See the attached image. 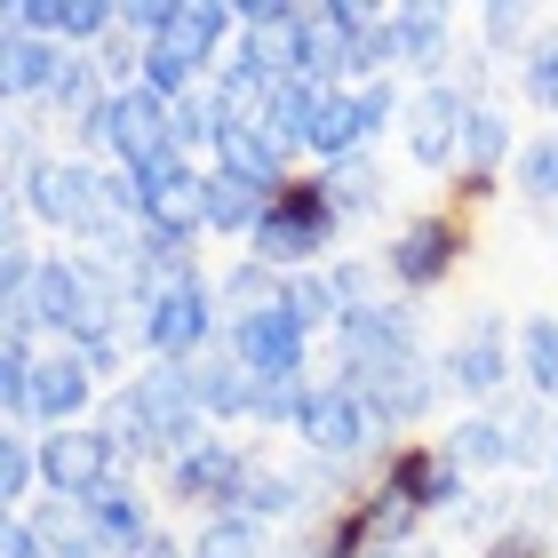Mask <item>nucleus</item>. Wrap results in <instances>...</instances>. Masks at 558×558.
Listing matches in <instances>:
<instances>
[{
  "label": "nucleus",
  "mask_w": 558,
  "mask_h": 558,
  "mask_svg": "<svg viewBox=\"0 0 558 558\" xmlns=\"http://www.w3.org/2000/svg\"><path fill=\"white\" fill-rule=\"evenodd\" d=\"M33 319L48 343H96V336H129V279L112 264H96L88 247H57L33 271Z\"/></svg>",
  "instance_id": "f257e3e1"
},
{
  "label": "nucleus",
  "mask_w": 558,
  "mask_h": 558,
  "mask_svg": "<svg viewBox=\"0 0 558 558\" xmlns=\"http://www.w3.org/2000/svg\"><path fill=\"white\" fill-rule=\"evenodd\" d=\"M336 247H343V216H336V199H327V175L319 168H295L288 184L264 199L256 232H247V256L271 264L279 279L336 264Z\"/></svg>",
  "instance_id": "f03ea898"
},
{
  "label": "nucleus",
  "mask_w": 558,
  "mask_h": 558,
  "mask_svg": "<svg viewBox=\"0 0 558 558\" xmlns=\"http://www.w3.org/2000/svg\"><path fill=\"white\" fill-rule=\"evenodd\" d=\"M391 447H399V430L384 423V408L360 384H343V375H319L312 399H303V423H295V454L360 478V471H384Z\"/></svg>",
  "instance_id": "7ed1b4c3"
},
{
  "label": "nucleus",
  "mask_w": 558,
  "mask_h": 558,
  "mask_svg": "<svg viewBox=\"0 0 558 558\" xmlns=\"http://www.w3.org/2000/svg\"><path fill=\"white\" fill-rule=\"evenodd\" d=\"M463 256H471V216H463V208H423V216H408L384 247H375L384 279H391V288L408 295V303L439 295Z\"/></svg>",
  "instance_id": "20e7f679"
},
{
  "label": "nucleus",
  "mask_w": 558,
  "mask_h": 558,
  "mask_svg": "<svg viewBox=\"0 0 558 558\" xmlns=\"http://www.w3.org/2000/svg\"><path fill=\"white\" fill-rule=\"evenodd\" d=\"M208 343H223V303H216V279L199 271V279H184L175 295H160V303H144V312H129V351H136V367L144 360H199Z\"/></svg>",
  "instance_id": "39448f33"
},
{
  "label": "nucleus",
  "mask_w": 558,
  "mask_h": 558,
  "mask_svg": "<svg viewBox=\"0 0 558 558\" xmlns=\"http://www.w3.org/2000/svg\"><path fill=\"white\" fill-rule=\"evenodd\" d=\"M439 375H447V391H454V399H471V415H478V408H495V399H511V391H519L511 319H502L495 303H478V312L439 343Z\"/></svg>",
  "instance_id": "423d86ee"
},
{
  "label": "nucleus",
  "mask_w": 558,
  "mask_h": 558,
  "mask_svg": "<svg viewBox=\"0 0 558 558\" xmlns=\"http://www.w3.org/2000/svg\"><path fill=\"white\" fill-rule=\"evenodd\" d=\"M247 463H256V439L208 430L199 447H184V454L160 463V495L175 502V511H192V519H223L232 495H240V478H247Z\"/></svg>",
  "instance_id": "0eeeda50"
},
{
  "label": "nucleus",
  "mask_w": 558,
  "mask_h": 558,
  "mask_svg": "<svg viewBox=\"0 0 558 558\" xmlns=\"http://www.w3.org/2000/svg\"><path fill=\"white\" fill-rule=\"evenodd\" d=\"M471 105L478 96L454 81H423L408 88V112H399V151L423 168V175H454V160H463V129H471Z\"/></svg>",
  "instance_id": "6e6552de"
},
{
  "label": "nucleus",
  "mask_w": 558,
  "mask_h": 558,
  "mask_svg": "<svg viewBox=\"0 0 558 558\" xmlns=\"http://www.w3.org/2000/svg\"><path fill=\"white\" fill-rule=\"evenodd\" d=\"M199 160H184V151H160V160L129 168L136 184V223L160 240H208V216H199Z\"/></svg>",
  "instance_id": "1a4fd4ad"
},
{
  "label": "nucleus",
  "mask_w": 558,
  "mask_h": 558,
  "mask_svg": "<svg viewBox=\"0 0 558 558\" xmlns=\"http://www.w3.org/2000/svg\"><path fill=\"white\" fill-rule=\"evenodd\" d=\"M160 151H175V136H168V105H160L144 81H136V88H112L105 112H96L88 160H96V168H144V160H160Z\"/></svg>",
  "instance_id": "9d476101"
},
{
  "label": "nucleus",
  "mask_w": 558,
  "mask_h": 558,
  "mask_svg": "<svg viewBox=\"0 0 558 558\" xmlns=\"http://www.w3.org/2000/svg\"><path fill=\"white\" fill-rule=\"evenodd\" d=\"M129 399H136V415H144V430H151V447H160V463L168 454H184V447H199L208 439V415H199V399H192V375L175 367V360H144L136 375H129Z\"/></svg>",
  "instance_id": "9b49d317"
},
{
  "label": "nucleus",
  "mask_w": 558,
  "mask_h": 558,
  "mask_svg": "<svg viewBox=\"0 0 558 558\" xmlns=\"http://www.w3.org/2000/svg\"><path fill=\"white\" fill-rule=\"evenodd\" d=\"M343 384H360L375 408H384L391 430H408V423H430L439 415V399H447V375H439V351H399V360H375L360 375H343Z\"/></svg>",
  "instance_id": "f8f14e48"
},
{
  "label": "nucleus",
  "mask_w": 558,
  "mask_h": 558,
  "mask_svg": "<svg viewBox=\"0 0 558 558\" xmlns=\"http://www.w3.org/2000/svg\"><path fill=\"white\" fill-rule=\"evenodd\" d=\"M375 478H384L391 495H408L423 519H454V511L471 502V478L454 471V454H447L439 439H399V447L384 454V471H375Z\"/></svg>",
  "instance_id": "ddd939ff"
},
{
  "label": "nucleus",
  "mask_w": 558,
  "mask_h": 558,
  "mask_svg": "<svg viewBox=\"0 0 558 558\" xmlns=\"http://www.w3.org/2000/svg\"><path fill=\"white\" fill-rule=\"evenodd\" d=\"M223 343L240 351V367L256 375V384H288V375H312V336H303V319L288 312V303H271V312L256 319H232L223 327Z\"/></svg>",
  "instance_id": "4468645a"
},
{
  "label": "nucleus",
  "mask_w": 558,
  "mask_h": 558,
  "mask_svg": "<svg viewBox=\"0 0 558 558\" xmlns=\"http://www.w3.org/2000/svg\"><path fill=\"white\" fill-rule=\"evenodd\" d=\"M105 478H120V454L105 447L96 423H72V430H40V495L57 502H88Z\"/></svg>",
  "instance_id": "2eb2a0df"
},
{
  "label": "nucleus",
  "mask_w": 558,
  "mask_h": 558,
  "mask_svg": "<svg viewBox=\"0 0 558 558\" xmlns=\"http://www.w3.org/2000/svg\"><path fill=\"white\" fill-rule=\"evenodd\" d=\"M399 351H423V312L408 295L375 303V312H351L336 327V375H360L375 360H399Z\"/></svg>",
  "instance_id": "dca6fc26"
},
{
  "label": "nucleus",
  "mask_w": 558,
  "mask_h": 558,
  "mask_svg": "<svg viewBox=\"0 0 558 558\" xmlns=\"http://www.w3.org/2000/svg\"><path fill=\"white\" fill-rule=\"evenodd\" d=\"M96 399H105V384L81 367V351L48 343L40 360H33V430H72V423H88Z\"/></svg>",
  "instance_id": "f3484780"
},
{
  "label": "nucleus",
  "mask_w": 558,
  "mask_h": 558,
  "mask_svg": "<svg viewBox=\"0 0 558 558\" xmlns=\"http://www.w3.org/2000/svg\"><path fill=\"white\" fill-rule=\"evenodd\" d=\"M391 48H399V72L423 88V81H447V57H454V9L439 0H391Z\"/></svg>",
  "instance_id": "a211bd4d"
},
{
  "label": "nucleus",
  "mask_w": 558,
  "mask_h": 558,
  "mask_svg": "<svg viewBox=\"0 0 558 558\" xmlns=\"http://www.w3.org/2000/svg\"><path fill=\"white\" fill-rule=\"evenodd\" d=\"M192 375V399H199V415H208L216 430H232V423H256V375L240 367V351L232 343H208L199 360H184Z\"/></svg>",
  "instance_id": "6ab92c4d"
},
{
  "label": "nucleus",
  "mask_w": 558,
  "mask_h": 558,
  "mask_svg": "<svg viewBox=\"0 0 558 558\" xmlns=\"http://www.w3.org/2000/svg\"><path fill=\"white\" fill-rule=\"evenodd\" d=\"M16 24L57 48H81V57H96L112 33H120V9L112 0H16Z\"/></svg>",
  "instance_id": "aec40b11"
},
{
  "label": "nucleus",
  "mask_w": 558,
  "mask_h": 558,
  "mask_svg": "<svg viewBox=\"0 0 558 558\" xmlns=\"http://www.w3.org/2000/svg\"><path fill=\"white\" fill-rule=\"evenodd\" d=\"M57 64H64L57 40L24 33V24H0V112H33L48 96V81H57Z\"/></svg>",
  "instance_id": "412c9836"
},
{
  "label": "nucleus",
  "mask_w": 558,
  "mask_h": 558,
  "mask_svg": "<svg viewBox=\"0 0 558 558\" xmlns=\"http://www.w3.org/2000/svg\"><path fill=\"white\" fill-rule=\"evenodd\" d=\"M168 40L199 64V81H216L223 57H232V40H240V0H175Z\"/></svg>",
  "instance_id": "4be33fe9"
},
{
  "label": "nucleus",
  "mask_w": 558,
  "mask_h": 558,
  "mask_svg": "<svg viewBox=\"0 0 558 558\" xmlns=\"http://www.w3.org/2000/svg\"><path fill=\"white\" fill-rule=\"evenodd\" d=\"M88 519H96V535H105V550L120 558V550H136L151 526H160V511H151V487L136 471H120V478H105V487L88 495Z\"/></svg>",
  "instance_id": "5701e85b"
},
{
  "label": "nucleus",
  "mask_w": 558,
  "mask_h": 558,
  "mask_svg": "<svg viewBox=\"0 0 558 558\" xmlns=\"http://www.w3.org/2000/svg\"><path fill=\"white\" fill-rule=\"evenodd\" d=\"M478 415H495L502 423V463L511 471H550V447H558V408H543V399H495V408H478Z\"/></svg>",
  "instance_id": "b1692460"
},
{
  "label": "nucleus",
  "mask_w": 558,
  "mask_h": 558,
  "mask_svg": "<svg viewBox=\"0 0 558 558\" xmlns=\"http://www.w3.org/2000/svg\"><path fill=\"white\" fill-rule=\"evenodd\" d=\"M208 168H223V175H240V184H256V192H279L295 175V160L279 151L264 129H247V120H223V136H216V151H208Z\"/></svg>",
  "instance_id": "393cba45"
},
{
  "label": "nucleus",
  "mask_w": 558,
  "mask_h": 558,
  "mask_svg": "<svg viewBox=\"0 0 558 558\" xmlns=\"http://www.w3.org/2000/svg\"><path fill=\"white\" fill-rule=\"evenodd\" d=\"M24 535H33L40 558H112L105 535H96V519H88V502H57V495H40L33 511H24Z\"/></svg>",
  "instance_id": "a878e982"
},
{
  "label": "nucleus",
  "mask_w": 558,
  "mask_h": 558,
  "mask_svg": "<svg viewBox=\"0 0 558 558\" xmlns=\"http://www.w3.org/2000/svg\"><path fill=\"white\" fill-rule=\"evenodd\" d=\"M312 120H319V88L295 81V72H279L271 96H264V136L288 151V160H312Z\"/></svg>",
  "instance_id": "bb28decb"
},
{
  "label": "nucleus",
  "mask_w": 558,
  "mask_h": 558,
  "mask_svg": "<svg viewBox=\"0 0 558 558\" xmlns=\"http://www.w3.org/2000/svg\"><path fill=\"white\" fill-rule=\"evenodd\" d=\"M511 360H519V391L558 408V312H526L511 327Z\"/></svg>",
  "instance_id": "cd10ccee"
},
{
  "label": "nucleus",
  "mask_w": 558,
  "mask_h": 558,
  "mask_svg": "<svg viewBox=\"0 0 558 558\" xmlns=\"http://www.w3.org/2000/svg\"><path fill=\"white\" fill-rule=\"evenodd\" d=\"M264 199H271V192H256V184H240V175L208 168V175H199V216H208V240H240V247H247Z\"/></svg>",
  "instance_id": "c85d7f7f"
},
{
  "label": "nucleus",
  "mask_w": 558,
  "mask_h": 558,
  "mask_svg": "<svg viewBox=\"0 0 558 558\" xmlns=\"http://www.w3.org/2000/svg\"><path fill=\"white\" fill-rule=\"evenodd\" d=\"M471 24H478V57H487V64H511V72H519L526 48L543 40V16L526 9V0H487Z\"/></svg>",
  "instance_id": "c756f323"
},
{
  "label": "nucleus",
  "mask_w": 558,
  "mask_h": 558,
  "mask_svg": "<svg viewBox=\"0 0 558 558\" xmlns=\"http://www.w3.org/2000/svg\"><path fill=\"white\" fill-rule=\"evenodd\" d=\"M367 151V129H360V96L351 88H319V120H312V160L319 168H343Z\"/></svg>",
  "instance_id": "7c9ffc66"
},
{
  "label": "nucleus",
  "mask_w": 558,
  "mask_h": 558,
  "mask_svg": "<svg viewBox=\"0 0 558 558\" xmlns=\"http://www.w3.org/2000/svg\"><path fill=\"white\" fill-rule=\"evenodd\" d=\"M511 192H519V208L526 216H558V129H543V136H526L519 151H511Z\"/></svg>",
  "instance_id": "2f4dec72"
},
{
  "label": "nucleus",
  "mask_w": 558,
  "mask_h": 558,
  "mask_svg": "<svg viewBox=\"0 0 558 558\" xmlns=\"http://www.w3.org/2000/svg\"><path fill=\"white\" fill-rule=\"evenodd\" d=\"M279 295H288V279H279L271 264H256V256H240V264H223V271H216L223 327H232V319H256V312H271Z\"/></svg>",
  "instance_id": "473e14b6"
},
{
  "label": "nucleus",
  "mask_w": 558,
  "mask_h": 558,
  "mask_svg": "<svg viewBox=\"0 0 558 558\" xmlns=\"http://www.w3.org/2000/svg\"><path fill=\"white\" fill-rule=\"evenodd\" d=\"M88 423L105 430V447L120 454V471H144V463H160V447H151V430H144V415H136V399H129V384L96 399V415H88Z\"/></svg>",
  "instance_id": "72a5a7b5"
},
{
  "label": "nucleus",
  "mask_w": 558,
  "mask_h": 558,
  "mask_svg": "<svg viewBox=\"0 0 558 558\" xmlns=\"http://www.w3.org/2000/svg\"><path fill=\"white\" fill-rule=\"evenodd\" d=\"M40 495V430L0 423V511H33Z\"/></svg>",
  "instance_id": "f704fd0d"
},
{
  "label": "nucleus",
  "mask_w": 558,
  "mask_h": 558,
  "mask_svg": "<svg viewBox=\"0 0 558 558\" xmlns=\"http://www.w3.org/2000/svg\"><path fill=\"white\" fill-rule=\"evenodd\" d=\"M319 175H327V199H336L343 223L384 216V168H375V151H360V160H343V168H319Z\"/></svg>",
  "instance_id": "c9c22d12"
},
{
  "label": "nucleus",
  "mask_w": 558,
  "mask_h": 558,
  "mask_svg": "<svg viewBox=\"0 0 558 558\" xmlns=\"http://www.w3.org/2000/svg\"><path fill=\"white\" fill-rule=\"evenodd\" d=\"M279 303H288V312L303 319V336H327V343H336V327H343V295H336V279H327V264L319 271H288V295H279Z\"/></svg>",
  "instance_id": "e433bc0d"
},
{
  "label": "nucleus",
  "mask_w": 558,
  "mask_h": 558,
  "mask_svg": "<svg viewBox=\"0 0 558 558\" xmlns=\"http://www.w3.org/2000/svg\"><path fill=\"white\" fill-rule=\"evenodd\" d=\"M168 136H175V151H184V160L208 168V151H216V136H223V105H216V88L175 96V105H168Z\"/></svg>",
  "instance_id": "4c0bfd02"
},
{
  "label": "nucleus",
  "mask_w": 558,
  "mask_h": 558,
  "mask_svg": "<svg viewBox=\"0 0 558 558\" xmlns=\"http://www.w3.org/2000/svg\"><path fill=\"white\" fill-rule=\"evenodd\" d=\"M439 447L454 454V471H463V478L511 471V463H502V423H495V415H454V423L439 430Z\"/></svg>",
  "instance_id": "58836bf2"
},
{
  "label": "nucleus",
  "mask_w": 558,
  "mask_h": 558,
  "mask_svg": "<svg viewBox=\"0 0 558 558\" xmlns=\"http://www.w3.org/2000/svg\"><path fill=\"white\" fill-rule=\"evenodd\" d=\"M192 558H271V535L264 526H247V519H192V535H184Z\"/></svg>",
  "instance_id": "ea45409f"
},
{
  "label": "nucleus",
  "mask_w": 558,
  "mask_h": 558,
  "mask_svg": "<svg viewBox=\"0 0 558 558\" xmlns=\"http://www.w3.org/2000/svg\"><path fill=\"white\" fill-rule=\"evenodd\" d=\"M519 105L543 112L550 129H558V33H543V40L519 57Z\"/></svg>",
  "instance_id": "a19ab883"
},
{
  "label": "nucleus",
  "mask_w": 558,
  "mask_h": 558,
  "mask_svg": "<svg viewBox=\"0 0 558 558\" xmlns=\"http://www.w3.org/2000/svg\"><path fill=\"white\" fill-rule=\"evenodd\" d=\"M360 96V129H367V151L384 144L399 129V112H408V81H367V88H351Z\"/></svg>",
  "instance_id": "79ce46f5"
},
{
  "label": "nucleus",
  "mask_w": 558,
  "mask_h": 558,
  "mask_svg": "<svg viewBox=\"0 0 558 558\" xmlns=\"http://www.w3.org/2000/svg\"><path fill=\"white\" fill-rule=\"evenodd\" d=\"M120 558H192V550H184V535H168V526H151V535H144L136 550H120Z\"/></svg>",
  "instance_id": "37998d69"
},
{
  "label": "nucleus",
  "mask_w": 558,
  "mask_h": 558,
  "mask_svg": "<svg viewBox=\"0 0 558 558\" xmlns=\"http://www.w3.org/2000/svg\"><path fill=\"white\" fill-rule=\"evenodd\" d=\"M391 558H447V550H439V543H430V535H415V543H399Z\"/></svg>",
  "instance_id": "c03bdc74"
},
{
  "label": "nucleus",
  "mask_w": 558,
  "mask_h": 558,
  "mask_svg": "<svg viewBox=\"0 0 558 558\" xmlns=\"http://www.w3.org/2000/svg\"><path fill=\"white\" fill-rule=\"evenodd\" d=\"M543 478H550V487H558V447H550V471H543Z\"/></svg>",
  "instance_id": "a18cd8bd"
},
{
  "label": "nucleus",
  "mask_w": 558,
  "mask_h": 558,
  "mask_svg": "<svg viewBox=\"0 0 558 558\" xmlns=\"http://www.w3.org/2000/svg\"><path fill=\"white\" fill-rule=\"evenodd\" d=\"M271 558H303V543H288V550H271Z\"/></svg>",
  "instance_id": "49530a36"
},
{
  "label": "nucleus",
  "mask_w": 558,
  "mask_h": 558,
  "mask_svg": "<svg viewBox=\"0 0 558 558\" xmlns=\"http://www.w3.org/2000/svg\"><path fill=\"white\" fill-rule=\"evenodd\" d=\"M550 232H558V216H550Z\"/></svg>",
  "instance_id": "de8ad7c7"
},
{
  "label": "nucleus",
  "mask_w": 558,
  "mask_h": 558,
  "mask_svg": "<svg viewBox=\"0 0 558 558\" xmlns=\"http://www.w3.org/2000/svg\"><path fill=\"white\" fill-rule=\"evenodd\" d=\"M0 519H9V511H0Z\"/></svg>",
  "instance_id": "09e8293b"
}]
</instances>
